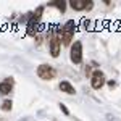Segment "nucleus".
<instances>
[{"instance_id": "f257e3e1", "label": "nucleus", "mask_w": 121, "mask_h": 121, "mask_svg": "<svg viewBox=\"0 0 121 121\" xmlns=\"http://www.w3.org/2000/svg\"><path fill=\"white\" fill-rule=\"evenodd\" d=\"M37 76L42 81H50L56 76V69L50 65H40L37 68Z\"/></svg>"}, {"instance_id": "f03ea898", "label": "nucleus", "mask_w": 121, "mask_h": 121, "mask_svg": "<svg viewBox=\"0 0 121 121\" xmlns=\"http://www.w3.org/2000/svg\"><path fill=\"white\" fill-rule=\"evenodd\" d=\"M69 58L74 65H79L82 61V44L79 40H76L73 47H71V53H69Z\"/></svg>"}, {"instance_id": "7ed1b4c3", "label": "nucleus", "mask_w": 121, "mask_h": 121, "mask_svg": "<svg viewBox=\"0 0 121 121\" xmlns=\"http://www.w3.org/2000/svg\"><path fill=\"white\" fill-rule=\"evenodd\" d=\"M103 84H105V74H103L100 69H95L91 76V86H92L94 89H102Z\"/></svg>"}, {"instance_id": "20e7f679", "label": "nucleus", "mask_w": 121, "mask_h": 121, "mask_svg": "<svg viewBox=\"0 0 121 121\" xmlns=\"http://www.w3.org/2000/svg\"><path fill=\"white\" fill-rule=\"evenodd\" d=\"M60 45H61V40H60L58 36H53L50 39V55L52 56L60 55Z\"/></svg>"}, {"instance_id": "39448f33", "label": "nucleus", "mask_w": 121, "mask_h": 121, "mask_svg": "<svg viewBox=\"0 0 121 121\" xmlns=\"http://www.w3.org/2000/svg\"><path fill=\"white\" fill-rule=\"evenodd\" d=\"M11 89H13L11 79H7V81L0 82V94H2V95H8V94L11 92Z\"/></svg>"}, {"instance_id": "423d86ee", "label": "nucleus", "mask_w": 121, "mask_h": 121, "mask_svg": "<svg viewBox=\"0 0 121 121\" xmlns=\"http://www.w3.org/2000/svg\"><path fill=\"white\" fill-rule=\"evenodd\" d=\"M69 5H71V8H73V10L81 11V10H86L87 2H86V0H71V2H69Z\"/></svg>"}, {"instance_id": "0eeeda50", "label": "nucleus", "mask_w": 121, "mask_h": 121, "mask_svg": "<svg viewBox=\"0 0 121 121\" xmlns=\"http://www.w3.org/2000/svg\"><path fill=\"white\" fill-rule=\"evenodd\" d=\"M60 91H61V92H65V94H68V95H73V94L76 92L74 87L68 82V81H61V82H60Z\"/></svg>"}, {"instance_id": "6e6552de", "label": "nucleus", "mask_w": 121, "mask_h": 121, "mask_svg": "<svg viewBox=\"0 0 121 121\" xmlns=\"http://www.w3.org/2000/svg\"><path fill=\"white\" fill-rule=\"evenodd\" d=\"M50 5H52V7H56V8L60 10L61 13H63V11H65V8H66V3H65V2H52Z\"/></svg>"}, {"instance_id": "1a4fd4ad", "label": "nucleus", "mask_w": 121, "mask_h": 121, "mask_svg": "<svg viewBox=\"0 0 121 121\" xmlns=\"http://www.w3.org/2000/svg\"><path fill=\"white\" fill-rule=\"evenodd\" d=\"M11 107H13L11 100H3V102H2V110H3V112H10Z\"/></svg>"}, {"instance_id": "9d476101", "label": "nucleus", "mask_w": 121, "mask_h": 121, "mask_svg": "<svg viewBox=\"0 0 121 121\" xmlns=\"http://www.w3.org/2000/svg\"><path fill=\"white\" fill-rule=\"evenodd\" d=\"M105 120L107 121H120L115 115H112V113H107V115H105Z\"/></svg>"}, {"instance_id": "9b49d317", "label": "nucleus", "mask_w": 121, "mask_h": 121, "mask_svg": "<svg viewBox=\"0 0 121 121\" xmlns=\"http://www.w3.org/2000/svg\"><path fill=\"white\" fill-rule=\"evenodd\" d=\"M60 110L65 113V115H69V110L66 108V105H65V103H60Z\"/></svg>"}, {"instance_id": "f8f14e48", "label": "nucleus", "mask_w": 121, "mask_h": 121, "mask_svg": "<svg viewBox=\"0 0 121 121\" xmlns=\"http://www.w3.org/2000/svg\"><path fill=\"white\" fill-rule=\"evenodd\" d=\"M86 74H92V69H91V66H86Z\"/></svg>"}, {"instance_id": "ddd939ff", "label": "nucleus", "mask_w": 121, "mask_h": 121, "mask_svg": "<svg viewBox=\"0 0 121 121\" xmlns=\"http://www.w3.org/2000/svg\"><path fill=\"white\" fill-rule=\"evenodd\" d=\"M108 86H110L112 89H115V87H116V82H115V81H110V82H108Z\"/></svg>"}, {"instance_id": "4468645a", "label": "nucleus", "mask_w": 121, "mask_h": 121, "mask_svg": "<svg viewBox=\"0 0 121 121\" xmlns=\"http://www.w3.org/2000/svg\"><path fill=\"white\" fill-rule=\"evenodd\" d=\"M92 7H94V3H92V2H89V3H87V7H86V10H91Z\"/></svg>"}, {"instance_id": "2eb2a0df", "label": "nucleus", "mask_w": 121, "mask_h": 121, "mask_svg": "<svg viewBox=\"0 0 121 121\" xmlns=\"http://www.w3.org/2000/svg\"><path fill=\"white\" fill-rule=\"evenodd\" d=\"M19 121H31V118H21Z\"/></svg>"}]
</instances>
